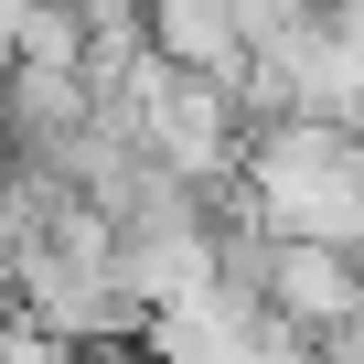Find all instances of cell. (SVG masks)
<instances>
[{
    "label": "cell",
    "instance_id": "1",
    "mask_svg": "<svg viewBox=\"0 0 364 364\" xmlns=\"http://www.w3.org/2000/svg\"><path fill=\"white\" fill-rule=\"evenodd\" d=\"M97 107H107V129H129L171 182H225L236 161H247V129H236V97L215 86V75H182V65H161V54H139L118 86H97Z\"/></svg>",
    "mask_w": 364,
    "mask_h": 364
},
{
    "label": "cell",
    "instance_id": "2",
    "mask_svg": "<svg viewBox=\"0 0 364 364\" xmlns=\"http://www.w3.org/2000/svg\"><path fill=\"white\" fill-rule=\"evenodd\" d=\"M257 300L300 332V343H332V332H364V268L343 247H289L268 236V268H257Z\"/></svg>",
    "mask_w": 364,
    "mask_h": 364
},
{
    "label": "cell",
    "instance_id": "4",
    "mask_svg": "<svg viewBox=\"0 0 364 364\" xmlns=\"http://www.w3.org/2000/svg\"><path fill=\"white\" fill-rule=\"evenodd\" d=\"M65 364H139V353H118V343H75Z\"/></svg>",
    "mask_w": 364,
    "mask_h": 364
},
{
    "label": "cell",
    "instance_id": "3",
    "mask_svg": "<svg viewBox=\"0 0 364 364\" xmlns=\"http://www.w3.org/2000/svg\"><path fill=\"white\" fill-rule=\"evenodd\" d=\"M139 33H150L161 65L215 75V86L236 97V75H247V22H236V0H139Z\"/></svg>",
    "mask_w": 364,
    "mask_h": 364
}]
</instances>
